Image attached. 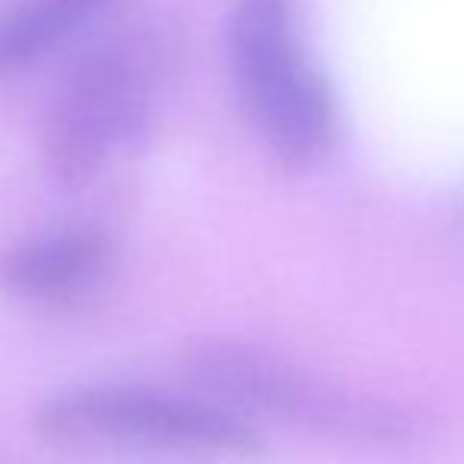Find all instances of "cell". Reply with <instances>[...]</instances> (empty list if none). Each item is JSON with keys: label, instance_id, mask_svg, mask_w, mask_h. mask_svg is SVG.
<instances>
[{"label": "cell", "instance_id": "1", "mask_svg": "<svg viewBox=\"0 0 464 464\" xmlns=\"http://www.w3.org/2000/svg\"><path fill=\"white\" fill-rule=\"evenodd\" d=\"M189 389L246 420H272L348 442L417 440L420 420L408 408L344 389L259 344L202 338L180 357Z\"/></svg>", "mask_w": 464, "mask_h": 464}, {"label": "cell", "instance_id": "2", "mask_svg": "<svg viewBox=\"0 0 464 464\" xmlns=\"http://www.w3.org/2000/svg\"><path fill=\"white\" fill-rule=\"evenodd\" d=\"M168 73V48L146 25L98 42L61 80L42 127L48 174L82 187L130 149L155 114Z\"/></svg>", "mask_w": 464, "mask_h": 464}, {"label": "cell", "instance_id": "3", "mask_svg": "<svg viewBox=\"0 0 464 464\" xmlns=\"http://www.w3.org/2000/svg\"><path fill=\"white\" fill-rule=\"evenodd\" d=\"M38 440L67 449H146L174 455H256L263 436L246 417L199 392L140 382L73 385L32 414Z\"/></svg>", "mask_w": 464, "mask_h": 464}, {"label": "cell", "instance_id": "4", "mask_svg": "<svg viewBox=\"0 0 464 464\" xmlns=\"http://www.w3.org/2000/svg\"><path fill=\"white\" fill-rule=\"evenodd\" d=\"M225 51L253 133L281 165H313L335 133V104L304 51L294 0H231Z\"/></svg>", "mask_w": 464, "mask_h": 464}, {"label": "cell", "instance_id": "5", "mask_svg": "<svg viewBox=\"0 0 464 464\" xmlns=\"http://www.w3.org/2000/svg\"><path fill=\"white\" fill-rule=\"evenodd\" d=\"M114 266V237L102 225H63L0 253V291L25 304H63L95 291Z\"/></svg>", "mask_w": 464, "mask_h": 464}, {"label": "cell", "instance_id": "6", "mask_svg": "<svg viewBox=\"0 0 464 464\" xmlns=\"http://www.w3.org/2000/svg\"><path fill=\"white\" fill-rule=\"evenodd\" d=\"M114 4L117 0H13L0 10V80L35 67Z\"/></svg>", "mask_w": 464, "mask_h": 464}]
</instances>
